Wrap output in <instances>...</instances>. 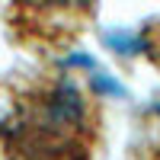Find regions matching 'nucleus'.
Returning a JSON list of instances; mask_svg holds the SVG:
<instances>
[{
	"label": "nucleus",
	"instance_id": "nucleus-1",
	"mask_svg": "<svg viewBox=\"0 0 160 160\" xmlns=\"http://www.w3.org/2000/svg\"><path fill=\"white\" fill-rule=\"evenodd\" d=\"M99 112L64 74L16 83L0 112V160H93Z\"/></svg>",
	"mask_w": 160,
	"mask_h": 160
},
{
	"label": "nucleus",
	"instance_id": "nucleus-2",
	"mask_svg": "<svg viewBox=\"0 0 160 160\" xmlns=\"http://www.w3.org/2000/svg\"><path fill=\"white\" fill-rule=\"evenodd\" d=\"M96 16V0H10V29L26 45L64 48Z\"/></svg>",
	"mask_w": 160,
	"mask_h": 160
}]
</instances>
